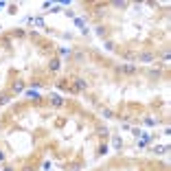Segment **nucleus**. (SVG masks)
<instances>
[{
	"label": "nucleus",
	"mask_w": 171,
	"mask_h": 171,
	"mask_svg": "<svg viewBox=\"0 0 171 171\" xmlns=\"http://www.w3.org/2000/svg\"><path fill=\"white\" fill-rule=\"evenodd\" d=\"M103 46H106V51H114V49H116V44H114L112 40H106V44H103Z\"/></svg>",
	"instance_id": "nucleus-9"
},
{
	"label": "nucleus",
	"mask_w": 171,
	"mask_h": 171,
	"mask_svg": "<svg viewBox=\"0 0 171 171\" xmlns=\"http://www.w3.org/2000/svg\"><path fill=\"white\" fill-rule=\"evenodd\" d=\"M51 103H53V106H57V108H59V106H62L64 101H62L59 97H53V94H51Z\"/></svg>",
	"instance_id": "nucleus-12"
},
{
	"label": "nucleus",
	"mask_w": 171,
	"mask_h": 171,
	"mask_svg": "<svg viewBox=\"0 0 171 171\" xmlns=\"http://www.w3.org/2000/svg\"><path fill=\"white\" fill-rule=\"evenodd\" d=\"M149 75H151V77H160V75H163V70H160V68H151Z\"/></svg>",
	"instance_id": "nucleus-14"
},
{
	"label": "nucleus",
	"mask_w": 171,
	"mask_h": 171,
	"mask_svg": "<svg viewBox=\"0 0 171 171\" xmlns=\"http://www.w3.org/2000/svg\"><path fill=\"white\" fill-rule=\"evenodd\" d=\"M145 123H147V125H156V121L151 119V116H147V119H145Z\"/></svg>",
	"instance_id": "nucleus-17"
},
{
	"label": "nucleus",
	"mask_w": 171,
	"mask_h": 171,
	"mask_svg": "<svg viewBox=\"0 0 171 171\" xmlns=\"http://www.w3.org/2000/svg\"><path fill=\"white\" fill-rule=\"evenodd\" d=\"M59 68H62L59 57H53V59H51V64H49V70H51V72H59Z\"/></svg>",
	"instance_id": "nucleus-3"
},
{
	"label": "nucleus",
	"mask_w": 171,
	"mask_h": 171,
	"mask_svg": "<svg viewBox=\"0 0 171 171\" xmlns=\"http://www.w3.org/2000/svg\"><path fill=\"white\" fill-rule=\"evenodd\" d=\"M106 154H108V145H101L97 149V156H106Z\"/></svg>",
	"instance_id": "nucleus-13"
},
{
	"label": "nucleus",
	"mask_w": 171,
	"mask_h": 171,
	"mask_svg": "<svg viewBox=\"0 0 171 171\" xmlns=\"http://www.w3.org/2000/svg\"><path fill=\"white\" fill-rule=\"evenodd\" d=\"M97 35L106 37V35H108V29H106V26H97Z\"/></svg>",
	"instance_id": "nucleus-11"
},
{
	"label": "nucleus",
	"mask_w": 171,
	"mask_h": 171,
	"mask_svg": "<svg viewBox=\"0 0 171 171\" xmlns=\"http://www.w3.org/2000/svg\"><path fill=\"white\" fill-rule=\"evenodd\" d=\"M11 92H24V83H22V81H15V83L11 86Z\"/></svg>",
	"instance_id": "nucleus-6"
},
{
	"label": "nucleus",
	"mask_w": 171,
	"mask_h": 171,
	"mask_svg": "<svg viewBox=\"0 0 171 171\" xmlns=\"http://www.w3.org/2000/svg\"><path fill=\"white\" fill-rule=\"evenodd\" d=\"M9 101H11V92H2L0 94V106H7Z\"/></svg>",
	"instance_id": "nucleus-5"
},
{
	"label": "nucleus",
	"mask_w": 171,
	"mask_h": 171,
	"mask_svg": "<svg viewBox=\"0 0 171 171\" xmlns=\"http://www.w3.org/2000/svg\"><path fill=\"white\" fill-rule=\"evenodd\" d=\"M72 90H77V92H83V90H88V81H86V79H75V86H72Z\"/></svg>",
	"instance_id": "nucleus-2"
},
{
	"label": "nucleus",
	"mask_w": 171,
	"mask_h": 171,
	"mask_svg": "<svg viewBox=\"0 0 171 171\" xmlns=\"http://www.w3.org/2000/svg\"><path fill=\"white\" fill-rule=\"evenodd\" d=\"M151 151H154V154H167L169 147L167 145H156V147H151Z\"/></svg>",
	"instance_id": "nucleus-4"
},
{
	"label": "nucleus",
	"mask_w": 171,
	"mask_h": 171,
	"mask_svg": "<svg viewBox=\"0 0 171 171\" xmlns=\"http://www.w3.org/2000/svg\"><path fill=\"white\" fill-rule=\"evenodd\" d=\"M114 7H123V9H125V7H127V2H121V0H116V2H114Z\"/></svg>",
	"instance_id": "nucleus-18"
},
{
	"label": "nucleus",
	"mask_w": 171,
	"mask_h": 171,
	"mask_svg": "<svg viewBox=\"0 0 171 171\" xmlns=\"http://www.w3.org/2000/svg\"><path fill=\"white\" fill-rule=\"evenodd\" d=\"M13 35H15V37H22V35H24V31H22V29H18V31H13Z\"/></svg>",
	"instance_id": "nucleus-19"
},
{
	"label": "nucleus",
	"mask_w": 171,
	"mask_h": 171,
	"mask_svg": "<svg viewBox=\"0 0 171 171\" xmlns=\"http://www.w3.org/2000/svg\"><path fill=\"white\" fill-rule=\"evenodd\" d=\"M114 147H116V149H121V147H123V140H121L119 136H116V138H114Z\"/></svg>",
	"instance_id": "nucleus-16"
},
{
	"label": "nucleus",
	"mask_w": 171,
	"mask_h": 171,
	"mask_svg": "<svg viewBox=\"0 0 171 171\" xmlns=\"http://www.w3.org/2000/svg\"><path fill=\"white\" fill-rule=\"evenodd\" d=\"M5 171H13V169H11V167H5Z\"/></svg>",
	"instance_id": "nucleus-23"
},
{
	"label": "nucleus",
	"mask_w": 171,
	"mask_h": 171,
	"mask_svg": "<svg viewBox=\"0 0 171 171\" xmlns=\"http://www.w3.org/2000/svg\"><path fill=\"white\" fill-rule=\"evenodd\" d=\"M22 171H35V167H33V165H26V167H24Z\"/></svg>",
	"instance_id": "nucleus-20"
},
{
	"label": "nucleus",
	"mask_w": 171,
	"mask_h": 171,
	"mask_svg": "<svg viewBox=\"0 0 171 171\" xmlns=\"http://www.w3.org/2000/svg\"><path fill=\"white\" fill-rule=\"evenodd\" d=\"M112 116H114L112 110H103V119H112Z\"/></svg>",
	"instance_id": "nucleus-15"
},
{
	"label": "nucleus",
	"mask_w": 171,
	"mask_h": 171,
	"mask_svg": "<svg viewBox=\"0 0 171 171\" xmlns=\"http://www.w3.org/2000/svg\"><path fill=\"white\" fill-rule=\"evenodd\" d=\"M138 59H140V62H154V55H151V53H140Z\"/></svg>",
	"instance_id": "nucleus-7"
},
{
	"label": "nucleus",
	"mask_w": 171,
	"mask_h": 171,
	"mask_svg": "<svg viewBox=\"0 0 171 171\" xmlns=\"http://www.w3.org/2000/svg\"><path fill=\"white\" fill-rule=\"evenodd\" d=\"M31 22L37 24V26H44V18H40V15H37V18H31Z\"/></svg>",
	"instance_id": "nucleus-10"
},
{
	"label": "nucleus",
	"mask_w": 171,
	"mask_h": 171,
	"mask_svg": "<svg viewBox=\"0 0 171 171\" xmlns=\"http://www.w3.org/2000/svg\"><path fill=\"white\" fill-rule=\"evenodd\" d=\"M7 7V2H0V9H5Z\"/></svg>",
	"instance_id": "nucleus-22"
},
{
	"label": "nucleus",
	"mask_w": 171,
	"mask_h": 171,
	"mask_svg": "<svg viewBox=\"0 0 171 171\" xmlns=\"http://www.w3.org/2000/svg\"><path fill=\"white\" fill-rule=\"evenodd\" d=\"M119 72L121 75H136L138 72V66H134V64H123V66H119Z\"/></svg>",
	"instance_id": "nucleus-1"
},
{
	"label": "nucleus",
	"mask_w": 171,
	"mask_h": 171,
	"mask_svg": "<svg viewBox=\"0 0 171 171\" xmlns=\"http://www.w3.org/2000/svg\"><path fill=\"white\" fill-rule=\"evenodd\" d=\"M97 134H99V138H108L110 132H108V127H97Z\"/></svg>",
	"instance_id": "nucleus-8"
},
{
	"label": "nucleus",
	"mask_w": 171,
	"mask_h": 171,
	"mask_svg": "<svg viewBox=\"0 0 171 171\" xmlns=\"http://www.w3.org/2000/svg\"><path fill=\"white\" fill-rule=\"evenodd\" d=\"M0 163H5V154H2V151H0Z\"/></svg>",
	"instance_id": "nucleus-21"
}]
</instances>
